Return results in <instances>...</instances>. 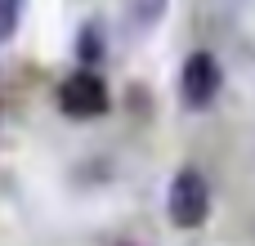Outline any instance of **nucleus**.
Listing matches in <instances>:
<instances>
[{
	"label": "nucleus",
	"mask_w": 255,
	"mask_h": 246,
	"mask_svg": "<svg viewBox=\"0 0 255 246\" xmlns=\"http://www.w3.org/2000/svg\"><path fill=\"white\" fill-rule=\"evenodd\" d=\"M211 215V179L197 170V166H184L170 175V188H166V220L184 233L202 229Z\"/></svg>",
	"instance_id": "nucleus-1"
},
{
	"label": "nucleus",
	"mask_w": 255,
	"mask_h": 246,
	"mask_svg": "<svg viewBox=\"0 0 255 246\" xmlns=\"http://www.w3.org/2000/svg\"><path fill=\"white\" fill-rule=\"evenodd\" d=\"M112 108V90L99 76V67H72L58 85V112L67 121H99Z\"/></svg>",
	"instance_id": "nucleus-2"
},
{
	"label": "nucleus",
	"mask_w": 255,
	"mask_h": 246,
	"mask_svg": "<svg viewBox=\"0 0 255 246\" xmlns=\"http://www.w3.org/2000/svg\"><path fill=\"white\" fill-rule=\"evenodd\" d=\"M224 90V67L215 54L206 49H193L184 63H179V103L188 112H206Z\"/></svg>",
	"instance_id": "nucleus-3"
},
{
	"label": "nucleus",
	"mask_w": 255,
	"mask_h": 246,
	"mask_svg": "<svg viewBox=\"0 0 255 246\" xmlns=\"http://www.w3.org/2000/svg\"><path fill=\"white\" fill-rule=\"evenodd\" d=\"M76 58L81 67H99L108 58V45H103V22L99 18H85L81 31H76Z\"/></svg>",
	"instance_id": "nucleus-4"
},
{
	"label": "nucleus",
	"mask_w": 255,
	"mask_h": 246,
	"mask_svg": "<svg viewBox=\"0 0 255 246\" xmlns=\"http://www.w3.org/2000/svg\"><path fill=\"white\" fill-rule=\"evenodd\" d=\"M121 4H126L130 22H134L139 31H148V27H157V22L166 18V4H170V0H121Z\"/></svg>",
	"instance_id": "nucleus-5"
},
{
	"label": "nucleus",
	"mask_w": 255,
	"mask_h": 246,
	"mask_svg": "<svg viewBox=\"0 0 255 246\" xmlns=\"http://www.w3.org/2000/svg\"><path fill=\"white\" fill-rule=\"evenodd\" d=\"M18 22H22V0H0V45L18 36Z\"/></svg>",
	"instance_id": "nucleus-6"
}]
</instances>
